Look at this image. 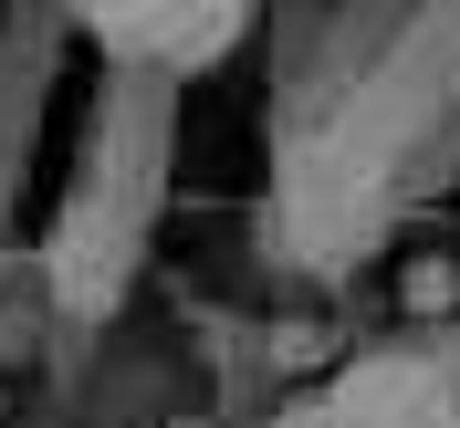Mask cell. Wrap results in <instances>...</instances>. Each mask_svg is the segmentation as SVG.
I'll list each match as a JSON object with an SVG mask.
<instances>
[{
    "mask_svg": "<svg viewBox=\"0 0 460 428\" xmlns=\"http://www.w3.org/2000/svg\"><path fill=\"white\" fill-rule=\"evenodd\" d=\"M398 303H408V314H450V303H460V272H450V261H408V272H398Z\"/></svg>",
    "mask_w": 460,
    "mask_h": 428,
    "instance_id": "6da1fadb",
    "label": "cell"
}]
</instances>
